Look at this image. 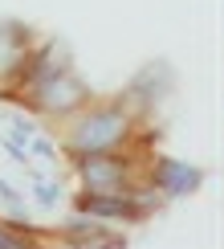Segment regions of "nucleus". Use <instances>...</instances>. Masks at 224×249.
<instances>
[{
	"mask_svg": "<svg viewBox=\"0 0 224 249\" xmlns=\"http://www.w3.org/2000/svg\"><path fill=\"white\" fill-rule=\"evenodd\" d=\"M127 115L122 110H94V115H86L78 123L74 131V151L78 155H110L122 143V135H127Z\"/></svg>",
	"mask_w": 224,
	"mask_h": 249,
	"instance_id": "obj_1",
	"label": "nucleus"
},
{
	"mask_svg": "<svg viewBox=\"0 0 224 249\" xmlns=\"http://www.w3.org/2000/svg\"><path fill=\"white\" fill-rule=\"evenodd\" d=\"M81 176L94 192H122L127 163L114 160V155H81Z\"/></svg>",
	"mask_w": 224,
	"mask_h": 249,
	"instance_id": "obj_2",
	"label": "nucleus"
},
{
	"mask_svg": "<svg viewBox=\"0 0 224 249\" xmlns=\"http://www.w3.org/2000/svg\"><path fill=\"white\" fill-rule=\"evenodd\" d=\"M37 102L49 110H74L78 102H86V86L74 78V74H57L53 82H45V86L37 90Z\"/></svg>",
	"mask_w": 224,
	"mask_h": 249,
	"instance_id": "obj_3",
	"label": "nucleus"
},
{
	"mask_svg": "<svg viewBox=\"0 0 224 249\" xmlns=\"http://www.w3.org/2000/svg\"><path fill=\"white\" fill-rule=\"evenodd\" d=\"M155 184L167 196H183L192 192L200 184V168H192V163H179V160H159L155 163Z\"/></svg>",
	"mask_w": 224,
	"mask_h": 249,
	"instance_id": "obj_4",
	"label": "nucleus"
},
{
	"mask_svg": "<svg viewBox=\"0 0 224 249\" xmlns=\"http://www.w3.org/2000/svg\"><path fill=\"white\" fill-rule=\"evenodd\" d=\"M81 213H90V216H114V221H122V216H139V204L135 200H127V196H118V192H90V196H81Z\"/></svg>",
	"mask_w": 224,
	"mask_h": 249,
	"instance_id": "obj_5",
	"label": "nucleus"
},
{
	"mask_svg": "<svg viewBox=\"0 0 224 249\" xmlns=\"http://www.w3.org/2000/svg\"><path fill=\"white\" fill-rule=\"evenodd\" d=\"M65 49L61 45H49V49H41V53L33 57V66H29V86L33 90H41L45 82H53L57 74H65Z\"/></svg>",
	"mask_w": 224,
	"mask_h": 249,
	"instance_id": "obj_6",
	"label": "nucleus"
},
{
	"mask_svg": "<svg viewBox=\"0 0 224 249\" xmlns=\"http://www.w3.org/2000/svg\"><path fill=\"white\" fill-rule=\"evenodd\" d=\"M127 241H122V237H102L98 229H94V237H90V241H78V249H122Z\"/></svg>",
	"mask_w": 224,
	"mask_h": 249,
	"instance_id": "obj_7",
	"label": "nucleus"
},
{
	"mask_svg": "<svg viewBox=\"0 0 224 249\" xmlns=\"http://www.w3.org/2000/svg\"><path fill=\"white\" fill-rule=\"evenodd\" d=\"M33 192H37V200L45 204V209H53V204H57V184H45V180H37V184H33Z\"/></svg>",
	"mask_w": 224,
	"mask_h": 249,
	"instance_id": "obj_8",
	"label": "nucleus"
},
{
	"mask_svg": "<svg viewBox=\"0 0 224 249\" xmlns=\"http://www.w3.org/2000/svg\"><path fill=\"white\" fill-rule=\"evenodd\" d=\"M33 151L41 155V160H57V151H53V143H49V139H37V135H33Z\"/></svg>",
	"mask_w": 224,
	"mask_h": 249,
	"instance_id": "obj_9",
	"label": "nucleus"
},
{
	"mask_svg": "<svg viewBox=\"0 0 224 249\" xmlns=\"http://www.w3.org/2000/svg\"><path fill=\"white\" fill-rule=\"evenodd\" d=\"M0 249H33V245H25L20 237H13V233H4V229H0Z\"/></svg>",
	"mask_w": 224,
	"mask_h": 249,
	"instance_id": "obj_10",
	"label": "nucleus"
},
{
	"mask_svg": "<svg viewBox=\"0 0 224 249\" xmlns=\"http://www.w3.org/2000/svg\"><path fill=\"white\" fill-rule=\"evenodd\" d=\"M0 196H4V200H8V204H13V209H20V200H16V192H13V188H8V184H4V180H0Z\"/></svg>",
	"mask_w": 224,
	"mask_h": 249,
	"instance_id": "obj_11",
	"label": "nucleus"
}]
</instances>
